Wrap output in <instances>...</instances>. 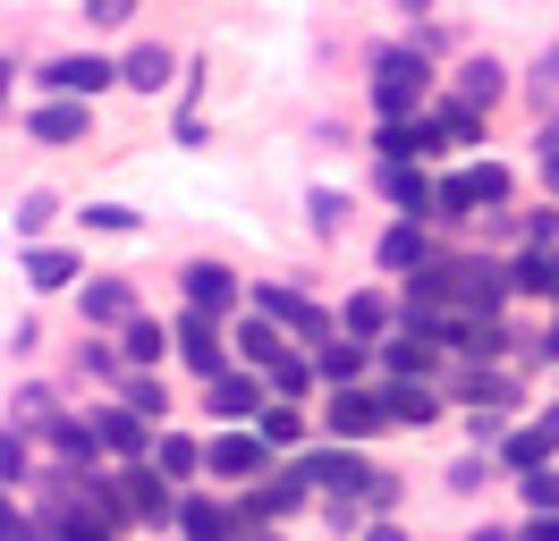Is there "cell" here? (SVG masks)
Listing matches in <instances>:
<instances>
[{
  "label": "cell",
  "mask_w": 559,
  "mask_h": 541,
  "mask_svg": "<svg viewBox=\"0 0 559 541\" xmlns=\"http://www.w3.org/2000/svg\"><path fill=\"white\" fill-rule=\"evenodd\" d=\"M509 288H525V297H551V304H559V254H518V263H509Z\"/></svg>",
  "instance_id": "32"
},
{
  "label": "cell",
  "mask_w": 559,
  "mask_h": 541,
  "mask_svg": "<svg viewBox=\"0 0 559 541\" xmlns=\"http://www.w3.org/2000/svg\"><path fill=\"white\" fill-rule=\"evenodd\" d=\"M119 491H128V516H136V525H178V507H187V500H170V473L162 466H128Z\"/></svg>",
  "instance_id": "11"
},
{
  "label": "cell",
  "mask_w": 559,
  "mask_h": 541,
  "mask_svg": "<svg viewBox=\"0 0 559 541\" xmlns=\"http://www.w3.org/2000/svg\"><path fill=\"white\" fill-rule=\"evenodd\" d=\"M128 9H136V0H85V17H94V26H128Z\"/></svg>",
  "instance_id": "48"
},
{
  "label": "cell",
  "mask_w": 559,
  "mask_h": 541,
  "mask_svg": "<svg viewBox=\"0 0 559 541\" xmlns=\"http://www.w3.org/2000/svg\"><path fill=\"white\" fill-rule=\"evenodd\" d=\"M424 85H432V68H424V51H407V43H390V51H373V110H382V128H399V119H416Z\"/></svg>",
  "instance_id": "1"
},
{
  "label": "cell",
  "mask_w": 559,
  "mask_h": 541,
  "mask_svg": "<svg viewBox=\"0 0 559 541\" xmlns=\"http://www.w3.org/2000/svg\"><path fill=\"white\" fill-rule=\"evenodd\" d=\"M551 85H559V43H551V51H543V60H534V94L551 101Z\"/></svg>",
  "instance_id": "49"
},
{
  "label": "cell",
  "mask_w": 559,
  "mask_h": 541,
  "mask_svg": "<svg viewBox=\"0 0 559 541\" xmlns=\"http://www.w3.org/2000/svg\"><path fill=\"white\" fill-rule=\"evenodd\" d=\"M254 432H263V448H297V440H306V414H297L288 398H272L263 414H254Z\"/></svg>",
  "instance_id": "34"
},
{
  "label": "cell",
  "mask_w": 559,
  "mask_h": 541,
  "mask_svg": "<svg viewBox=\"0 0 559 541\" xmlns=\"http://www.w3.org/2000/svg\"><path fill=\"white\" fill-rule=\"evenodd\" d=\"M35 440L60 457V466H76V473H94V457H103V432H94V423H76V414H51Z\"/></svg>",
  "instance_id": "16"
},
{
  "label": "cell",
  "mask_w": 559,
  "mask_h": 541,
  "mask_svg": "<svg viewBox=\"0 0 559 541\" xmlns=\"http://www.w3.org/2000/svg\"><path fill=\"white\" fill-rule=\"evenodd\" d=\"M170 338H178V356L195 364V381H204V389L229 372V338H221V322H212V313H178Z\"/></svg>",
  "instance_id": "5"
},
{
  "label": "cell",
  "mask_w": 559,
  "mask_h": 541,
  "mask_svg": "<svg viewBox=\"0 0 559 541\" xmlns=\"http://www.w3.org/2000/svg\"><path fill=\"white\" fill-rule=\"evenodd\" d=\"M475 541H518V533H491V525H484V533H475Z\"/></svg>",
  "instance_id": "54"
},
{
  "label": "cell",
  "mask_w": 559,
  "mask_h": 541,
  "mask_svg": "<svg viewBox=\"0 0 559 541\" xmlns=\"http://www.w3.org/2000/svg\"><path fill=\"white\" fill-rule=\"evenodd\" d=\"M382 414H390V423H416V432H424V423L441 414V398H432L424 381H390V389H382Z\"/></svg>",
  "instance_id": "29"
},
{
  "label": "cell",
  "mask_w": 559,
  "mask_h": 541,
  "mask_svg": "<svg viewBox=\"0 0 559 541\" xmlns=\"http://www.w3.org/2000/svg\"><path fill=\"white\" fill-rule=\"evenodd\" d=\"M509 94V68L491 60V51H475V60H457V76H450V101H466V110H484L491 119V101Z\"/></svg>",
  "instance_id": "15"
},
{
  "label": "cell",
  "mask_w": 559,
  "mask_h": 541,
  "mask_svg": "<svg viewBox=\"0 0 559 541\" xmlns=\"http://www.w3.org/2000/svg\"><path fill=\"white\" fill-rule=\"evenodd\" d=\"M170 76H187V68H178V51H170V43H136V51L119 60V85H136V94H162Z\"/></svg>",
  "instance_id": "17"
},
{
  "label": "cell",
  "mask_w": 559,
  "mask_h": 541,
  "mask_svg": "<svg viewBox=\"0 0 559 541\" xmlns=\"http://www.w3.org/2000/svg\"><path fill=\"white\" fill-rule=\"evenodd\" d=\"M399 9H432V0H399Z\"/></svg>",
  "instance_id": "55"
},
{
  "label": "cell",
  "mask_w": 559,
  "mask_h": 541,
  "mask_svg": "<svg viewBox=\"0 0 559 541\" xmlns=\"http://www.w3.org/2000/svg\"><path fill=\"white\" fill-rule=\"evenodd\" d=\"M76 313H85V322H103V330H128V322H136L144 313V297H136V279H85V288H76Z\"/></svg>",
  "instance_id": "8"
},
{
  "label": "cell",
  "mask_w": 559,
  "mask_h": 541,
  "mask_svg": "<svg viewBox=\"0 0 559 541\" xmlns=\"http://www.w3.org/2000/svg\"><path fill=\"white\" fill-rule=\"evenodd\" d=\"M484 482H491L484 457H457V466H450V491H484Z\"/></svg>",
  "instance_id": "47"
},
{
  "label": "cell",
  "mask_w": 559,
  "mask_h": 541,
  "mask_svg": "<svg viewBox=\"0 0 559 541\" xmlns=\"http://www.w3.org/2000/svg\"><path fill=\"white\" fill-rule=\"evenodd\" d=\"M17 270L35 279L43 297H51V288H76V279H85V270H76V254H60V245H26V254H17Z\"/></svg>",
  "instance_id": "27"
},
{
  "label": "cell",
  "mask_w": 559,
  "mask_h": 541,
  "mask_svg": "<svg viewBox=\"0 0 559 541\" xmlns=\"http://www.w3.org/2000/svg\"><path fill=\"white\" fill-rule=\"evenodd\" d=\"M229 347H238V356H246V364H254V372H263V381H272V372L288 364V347H280V322H263V313H246Z\"/></svg>",
  "instance_id": "22"
},
{
  "label": "cell",
  "mask_w": 559,
  "mask_h": 541,
  "mask_svg": "<svg viewBox=\"0 0 559 541\" xmlns=\"http://www.w3.org/2000/svg\"><path fill=\"white\" fill-rule=\"evenodd\" d=\"M373 473H382V466H365L356 448H306V457H297V482H322L331 500H365Z\"/></svg>",
  "instance_id": "2"
},
{
  "label": "cell",
  "mask_w": 559,
  "mask_h": 541,
  "mask_svg": "<svg viewBox=\"0 0 559 541\" xmlns=\"http://www.w3.org/2000/svg\"><path fill=\"white\" fill-rule=\"evenodd\" d=\"M204 466L221 473V482H254V473L272 466V448H263V432H212L204 440Z\"/></svg>",
  "instance_id": "12"
},
{
  "label": "cell",
  "mask_w": 559,
  "mask_h": 541,
  "mask_svg": "<svg viewBox=\"0 0 559 541\" xmlns=\"http://www.w3.org/2000/svg\"><path fill=\"white\" fill-rule=\"evenodd\" d=\"M518 500L534 507V516H559V473L543 466V473H518Z\"/></svg>",
  "instance_id": "37"
},
{
  "label": "cell",
  "mask_w": 559,
  "mask_h": 541,
  "mask_svg": "<svg viewBox=\"0 0 559 541\" xmlns=\"http://www.w3.org/2000/svg\"><path fill=\"white\" fill-rule=\"evenodd\" d=\"M204 406L229 414V423H238V414H263V381H254V372H221V381L204 389Z\"/></svg>",
  "instance_id": "25"
},
{
  "label": "cell",
  "mask_w": 559,
  "mask_h": 541,
  "mask_svg": "<svg viewBox=\"0 0 559 541\" xmlns=\"http://www.w3.org/2000/svg\"><path fill=\"white\" fill-rule=\"evenodd\" d=\"M306 389H314V364H306V356H288V364L272 372V398H288V406H297Z\"/></svg>",
  "instance_id": "41"
},
{
  "label": "cell",
  "mask_w": 559,
  "mask_h": 541,
  "mask_svg": "<svg viewBox=\"0 0 559 541\" xmlns=\"http://www.w3.org/2000/svg\"><path fill=\"white\" fill-rule=\"evenodd\" d=\"M119 406L153 423V414H162V406H170V398H162V381H153V372H136V381H128V398H119Z\"/></svg>",
  "instance_id": "42"
},
{
  "label": "cell",
  "mask_w": 559,
  "mask_h": 541,
  "mask_svg": "<svg viewBox=\"0 0 559 541\" xmlns=\"http://www.w3.org/2000/svg\"><path fill=\"white\" fill-rule=\"evenodd\" d=\"M365 507H373V525H390V507H399V473H373V491H365Z\"/></svg>",
  "instance_id": "45"
},
{
  "label": "cell",
  "mask_w": 559,
  "mask_h": 541,
  "mask_svg": "<svg viewBox=\"0 0 559 541\" xmlns=\"http://www.w3.org/2000/svg\"><path fill=\"white\" fill-rule=\"evenodd\" d=\"M551 457H559V406H551V414H534L525 432L500 440V466H518V473H543Z\"/></svg>",
  "instance_id": "13"
},
{
  "label": "cell",
  "mask_w": 559,
  "mask_h": 541,
  "mask_svg": "<svg viewBox=\"0 0 559 541\" xmlns=\"http://www.w3.org/2000/svg\"><path fill=\"white\" fill-rule=\"evenodd\" d=\"M297 507H306V482H297V466H288V473L254 482V491L238 500V533H263L272 516H297Z\"/></svg>",
  "instance_id": "10"
},
{
  "label": "cell",
  "mask_w": 559,
  "mask_h": 541,
  "mask_svg": "<svg viewBox=\"0 0 559 541\" xmlns=\"http://www.w3.org/2000/svg\"><path fill=\"white\" fill-rule=\"evenodd\" d=\"M382 270H432V237H424V220H390L382 229Z\"/></svg>",
  "instance_id": "20"
},
{
  "label": "cell",
  "mask_w": 559,
  "mask_h": 541,
  "mask_svg": "<svg viewBox=\"0 0 559 541\" xmlns=\"http://www.w3.org/2000/svg\"><path fill=\"white\" fill-rule=\"evenodd\" d=\"M178 533H187V541H238V507H221L212 491H187V507H178Z\"/></svg>",
  "instance_id": "18"
},
{
  "label": "cell",
  "mask_w": 559,
  "mask_h": 541,
  "mask_svg": "<svg viewBox=\"0 0 559 541\" xmlns=\"http://www.w3.org/2000/svg\"><path fill=\"white\" fill-rule=\"evenodd\" d=\"M390 414H382V398L373 389H331V406H322V432L340 440V448H356V440H373Z\"/></svg>",
  "instance_id": "7"
},
{
  "label": "cell",
  "mask_w": 559,
  "mask_h": 541,
  "mask_svg": "<svg viewBox=\"0 0 559 541\" xmlns=\"http://www.w3.org/2000/svg\"><path fill=\"white\" fill-rule=\"evenodd\" d=\"M534 356H543V364H559V322H551L543 338H534Z\"/></svg>",
  "instance_id": "51"
},
{
  "label": "cell",
  "mask_w": 559,
  "mask_h": 541,
  "mask_svg": "<svg viewBox=\"0 0 559 541\" xmlns=\"http://www.w3.org/2000/svg\"><path fill=\"white\" fill-rule=\"evenodd\" d=\"M26 128H35V144H85L94 110H85V101H43V110L26 119Z\"/></svg>",
  "instance_id": "23"
},
{
  "label": "cell",
  "mask_w": 559,
  "mask_h": 541,
  "mask_svg": "<svg viewBox=\"0 0 559 541\" xmlns=\"http://www.w3.org/2000/svg\"><path fill=\"white\" fill-rule=\"evenodd\" d=\"M306 212H314V237H340V220H348V195H340V187H314V203H306Z\"/></svg>",
  "instance_id": "39"
},
{
  "label": "cell",
  "mask_w": 559,
  "mask_h": 541,
  "mask_svg": "<svg viewBox=\"0 0 559 541\" xmlns=\"http://www.w3.org/2000/svg\"><path fill=\"white\" fill-rule=\"evenodd\" d=\"M94 432H103V448H110V457H128V466H144V448H153V423L128 414V406H103V414H94Z\"/></svg>",
  "instance_id": "19"
},
{
  "label": "cell",
  "mask_w": 559,
  "mask_h": 541,
  "mask_svg": "<svg viewBox=\"0 0 559 541\" xmlns=\"http://www.w3.org/2000/svg\"><path fill=\"white\" fill-rule=\"evenodd\" d=\"M340 330L373 347V338L390 330V297H382V288H356V297H348V313H340Z\"/></svg>",
  "instance_id": "30"
},
{
  "label": "cell",
  "mask_w": 559,
  "mask_h": 541,
  "mask_svg": "<svg viewBox=\"0 0 559 541\" xmlns=\"http://www.w3.org/2000/svg\"><path fill=\"white\" fill-rule=\"evenodd\" d=\"M373 153H382V169H416L424 153H450V144H441V128H432V119H399V128L373 135Z\"/></svg>",
  "instance_id": "14"
},
{
  "label": "cell",
  "mask_w": 559,
  "mask_h": 541,
  "mask_svg": "<svg viewBox=\"0 0 559 541\" xmlns=\"http://www.w3.org/2000/svg\"><path fill=\"white\" fill-rule=\"evenodd\" d=\"M0 110H9V51H0Z\"/></svg>",
  "instance_id": "53"
},
{
  "label": "cell",
  "mask_w": 559,
  "mask_h": 541,
  "mask_svg": "<svg viewBox=\"0 0 559 541\" xmlns=\"http://www.w3.org/2000/svg\"><path fill=\"white\" fill-rule=\"evenodd\" d=\"M0 482H26V432L0 423Z\"/></svg>",
  "instance_id": "44"
},
{
  "label": "cell",
  "mask_w": 559,
  "mask_h": 541,
  "mask_svg": "<svg viewBox=\"0 0 559 541\" xmlns=\"http://www.w3.org/2000/svg\"><path fill=\"white\" fill-rule=\"evenodd\" d=\"M76 220H85V229H103V237H128V229H136V212H128V203H85Z\"/></svg>",
  "instance_id": "40"
},
{
  "label": "cell",
  "mask_w": 559,
  "mask_h": 541,
  "mask_svg": "<svg viewBox=\"0 0 559 541\" xmlns=\"http://www.w3.org/2000/svg\"><path fill=\"white\" fill-rule=\"evenodd\" d=\"M35 85H43L51 101H94L103 85H119V68H110V60H94V51H69V60H51V68H43Z\"/></svg>",
  "instance_id": "6"
},
{
  "label": "cell",
  "mask_w": 559,
  "mask_h": 541,
  "mask_svg": "<svg viewBox=\"0 0 559 541\" xmlns=\"http://www.w3.org/2000/svg\"><path fill=\"white\" fill-rule=\"evenodd\" d=\"M365 541H407V533H399V525H373V533H365Z\"/></svg>",
  "instance_id": "52"
},
{
  "label": "cell",
  "mask_w": 559,
  "mask_h": 541,
  "mask_svg": "<svg viewBox=\"0 0 559 541\" xmlns=\"http://www.w3.org/2000/svg\"><path fill=\"white\" fill-rule=\"evenodd\" d=\"M534 144H543V187H551V203H559V119L534 135Z\"/></svg>",
  "instance_id": "46"
},
{
  "label": "cell",
  "mask_w": 559,
  "mask_h": 541,
  "mask_svg": "<svg viewBox=\"0 0 559 541\" xmlns=\"http://www.w3.org/2000/svg\"><path fill=\"white\" fill-rule=\"evenodd\" d=\"M432 128H441V144H450V153H466V144H484V110L441 101V110H432Z\"/></svg>",
  "instance_id": "33"
},
{
  "label": "cell",
  "mask_w": 559,
  "mask_h": 541,
  "mask_svg": "<svg viewBox=\"0 0 559 541\" xmlns=\"http://www.w3.org/2000/svg\"><path fill=\"white\" fill-rule=\"evenodd\" d=\"M254 313H263V322H280V330H297V338H314V347H331V338H340V330H331V313H322L314 297H297V288H280V279H272V288H254Z\"/></svg>",
  "instance_id": "4"
},
{
  "label": "cell",
  "mask_w": 559,
  "mask_h": 541,
  "mask_svg": "<svg viewBox=\"0 0 559 541\" xmlns=\"http://www.w3.org/2000/svg\"><path fill=\"white\" fill-rule=\"evenodd\" d=\"M153 466L178 482V473H195V466H204V448H195V440H178V432H162V440H153Z\"/></svg>",
  "instance_id": "35"
},
{
  "label": "cell",
  "mask_w": 559,
  "mask_h": 541,
  "mask_svg": "<svg viewBox=\"0 0 559 541\" xmlns=\"http://www.w3.org/2000/svg\"><path fill=\"white\" fill-rule=\"evenodd\" d=\"M51 212H60V203H51V195H26V203H17V237L35 245V237L51 229Z\"/></svg>",
  "instance_id": "43"
},
{
  "label": "cell",
  "mask_w": 559,
  "mask_h": 541,
  "mask_svg": "<svg viewBox=\"0 0 559 541\" xmlns=\"http://www.w3.org/2000/svg\"><path fill=\"white\" fill-rule=\"evenodd\" d=\"M382 364H390V381H424V372L441 364V347H432V338H416V330H399L382 347Z\"/></svg>",
  "instance_id": "28"
},
{
  "label": "cell",
  "mask_w": 559,
  "mask_h": 541,
  "mask_svg": "<svg viewBox=\"0 0 559 541\" xmlns=\"http://www.w3.org/2000/svg\"><path fill=\"white\" fill-rule=\"evenodd\" d=\"M484 203H509V169L500 161H475V169H457V178H441V212L432 220H475Z\"/></svg>",
  "instance_id": "3"
},
{
  "label": "cell",
  "mask_w": 559,
  "mask_h": 541,
  "mask_svg": "<svg viewBox=\"0 0 559 541\" xmlns=\"http://www.w3.org/2000/svg\"><path fill=\"white\" fill-rule=\"evenodd\" d=\"M170 347H178V338L162 330L153 313H136V322L119 330V356H128V372H153V364H162V356H170Z\"/></svg>",
  "instance_id": "24"
},
{
  "label": "cell",
  "mask_w": 559,
  "mask_h": 541,
  "mask_svg": "<svg viewBox=\"0 0 559 541\" xmlns=\"http://www.w3.org/2000/svg\"><path fill=\"white\" fill-rule=\"evenodd\" d=\"M365 364H373V347H365V338H331V347H314V372L322 381H331V389H356V381H365Z\"/></svg>",
  "instance_id": "21"
},
{
  "label": "cell",
  "mask_w": 559,
  "mask_h": 541,
  "mask_svg": "<svg viewBox=\"0 0 559 541\" xmlns=\"http://www.w3.org/2000/svg\"><path fill=\"white\" fill-rule=\"evenodd\" d=\"M0 541H51V525H35L26 507H17L9 491H0Z\"/></svg>",
  "instance_id": "38"
},
{
  "label": "cell",
  "mask_w": 559,
  "mask_h": 541,
  "mask_svg": "<svg viewBox=\"0 0 559 541\" xmlns=\"http://www.w3.org/2000/svg\"><path fill=\"white\" fill-rule=\"evenodd\" d=\"M457 406H518V381L491 372V364H475L466 381H457Z\"/></svg>",
  "instance_id": "31"
},
{
  "label": "cell",
  "mask_w": 559,
  "mask_h": 541,
  "mask_svg": "<svg viewBox=\"0 0 559 541\" xmlns=\"http://www.w3.org/2000/svg\"><path fill=\"white\" fill-rule=\"evenodd\" d=\"M382 195L407 212V220H424V212H441V187L424 178V169H382Z\"/></svg>",
  "instance_id": "26"
},
{
  "label": "cell",
  "mask_w": 559,
  "mask_h": 541,
  "mask_svg": "<svg viewBox=\"0 0 559 541\" xmlns=\"http://www.w3.org/2000/svg\"><path fill=\"white\" fill-rule=\"evenodd\" d=\"M500 347H509V330H500V322H466V330H457V356H475V364H491Z\"/></svg>",
  "instance_id": "36"
},
{
  "label": "cell",
  "mask_w": 559,
  "mask_h": 541,
  "mask_svg": "<svg viewBox=\"0 0 559 541\" xmlns=\"http://www.w3.org/2000/svg\"><path fill=\"white\" fill-rule=\"evenodd\" d=\"M518 541H559V516H534V525H525Z\"/></svg>",
  "instance_id": "50"
},
{
  "label": "cell",
  "mask_w": 559,
  "mask_h": 541,
  "mask_svg": "<svg viewBox=\"0 0 559 541\" xmlns=\"http://www.w3.org/2000/svg\"><path fill=\"white\" fill-rule=\"evenodd\" d=\"M178 288H187V313H212V322H221V313L238 304V270L212 263V254H195V263L178 270Z\"/></svg>",
  "instance_id": "9"
}]
</instances>
